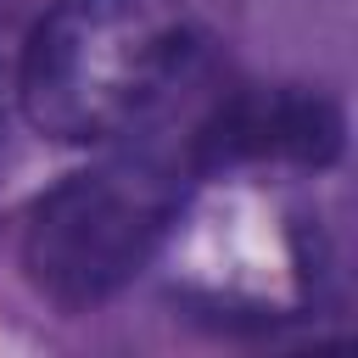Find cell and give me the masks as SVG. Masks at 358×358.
I'll return each instance as SVG.
<instances>
[{
  "instance_id": "obj_1",
  "label": "cell",
  "mask_w": 358,
  "mask_h": 358,
  "mask_svg": "<svg viewBox=\"0 0 358 358\" xmlns=\"http://www.w3.org/2000/svg\"><path fill=\"white\" fill-rule=\"evenodd\" d=\"M196 78V39L173 0H56L22 45L17 106L50 140L140 134Z\"/></svg>"
},
{
  "instance_id": "obj_2",
  "label": "cell",
  "mask_w": 358,
  "mask_h": 358,
  "mask_svg": "<svg viewBox=\"0 0 358 358\" xmlns=\"http://www.w3.org/2000/svg\"><path fill=\"white\" fill-rule=\"evenodd\" d=\"M185 173V151L140 145L56 185L34 207L22 235V263L34 285L62 308H95L123 291L179 213Z\"/></svg>"
},
{
  "instance_id": "obj_3",
  "label": "cell",
  "mask_w": 358,
  "mask_h": 358,
  "mask_svg": "<svg viewBox=\"0 0 358 358\" xmlns=\"http://www.w3.org/2000/svg\"><path fill=\"white\" fill-rule=\"evenodd\" d=\"M17 62H22V45H11V28L0 17V129H6V112L17 101Z\"/></svg>"
}]
</instances>
